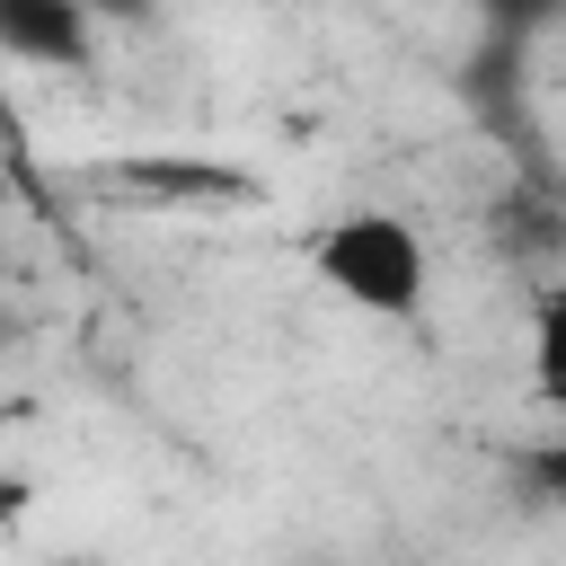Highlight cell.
Here are the masks:
<instances>
[{"label": "cell", "mask_w": 566, "mask_h": 566, "mask_svg": "<svg viewBox=\"0 0 566 566\" xmlns=\"http://www.w3.org/2000/svg\"><path fill=\"white\" fill-rule=\"evenodd\" d=\"M301 265H310V283H318L336 310L380 318V327H407V318H424V301H433V248H424V230H416L407 212H389V203H336V212L301 239Z\"/></svg>", "instance_id": "obj_1"}, {"label": "cell", "mask_w": 566, "mask_h": 566, "mask_svg": "<svg viewBox=\"0 0 566 566\" xmlns=\"http://www.w3.org/2000/svg\"><path fill=\"white\" fill-rule=\"evenodd\" d=\"M0 44L18 71H88L106 44V18L88 0H0Z\"/></svg>", "instance_id": "obj_2"}, {"label": "cell", "mask_w": 566, "mask_h": 566, "mask_svg": "<svg viewBox=\"0 0 566 566\" xmlns=\"http://www.w3.org/2000/svg\"><path fill=\"white\" fill-rule=\"evenodd\" d=\"M522 363H531V389L548 416H566V274L531 292V318H522Z\"/></svg>", "instance_id": "obj_3"}, {"label": "cell", "mask_w": 566, "mask_h": 566, "mask_svg": "<svg viewBox=\"0 0 566 566\" xmlns=\"http://www.w3.org/2000/svg\"><path fill=\"white\" fill-rule=\"evenodd\" d=\"M35 504H44L35 478H27V469H0V539H18V531L35 522Z\"/></svg>", "instance_id": "obj_4"}, {"label": "cell", "mask_w": 566, "mask_h": 566, "mask_svg": "<svg viewBox=\"0 0 566 566\" xmlns=\"http://www.w3.org/2000/svg\"><path fill=\"white\" fill-rule=\"evenodd\" d=\"M531 495L566 504V424H557V442H539V451H531Z\"/></svg>", "instance_id": "obj_5"}, {"label": "cell", "mask_w": 566, "mask_h": 566, "mask_svg": "<svg viewBox=\"0 0 566 566\" xmlns=\"http://www.w3.org/2000/svg\"><path fill=\"white\" fill-rule=\"evenodd\" d=\"M18 124V62H9V44H0V133Z\"/></svg>", "instance_id": "obj_6"}, {"label": "cell", "mask_w": 566, "mask_h": 566, "mask_svg": "<svg viewBox=\"0 0 566 566\" xmlns=\"http://www.w3.org/2000/svg\"><path fill=\"white\" fill-rule=\"evenodd\" d=\"M88 9H97V18H142L150 0H88Z\"/></svg>", "instance_id": "obj_7"}, {"label": "cell", "mask_w": 566, "mask_h": 566, "mask_svg": "<svg viewBox=\"0 0 566 566\" xmlns=\"http://www.w3.org/2000/svg\"><path fill=\"white\" fill-rule=\"evenodd\" d=\"M513 18H539V9H566V0H504Z\"/></svg>", "instance_id": "obj_8"}]
</instances>
